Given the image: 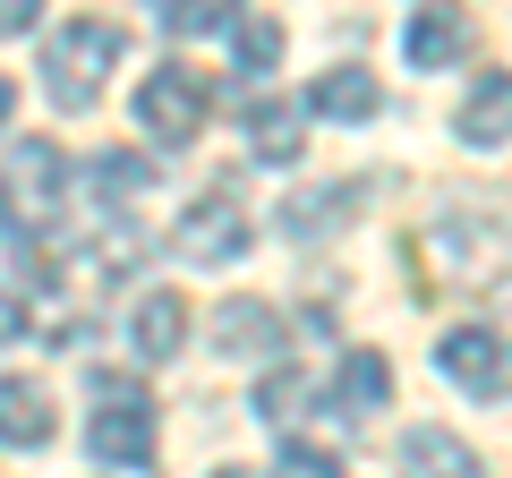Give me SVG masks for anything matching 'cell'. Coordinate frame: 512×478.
Segmentation results:
<instances>
[{
	"label": "cell",
	"instance_id": "cell-1",
	"mask_svg": "<svg viewBox=\"0 0 512 478\" xmlns=\"http://www.w3.org/2000/svg\"><path fill=\"white\" fill-rule=\"evenodd\" d=\"M111 60H120V26H103V18H69L52 43H43V86H52V103H60V111H86Z\"/></svg>",
	"mask_w": 512,
	"mask_h": 478
},
{
	"label": "cell",
	"instance_id": "cell-2",
	"mask_svg": "<svg viewBox=\"0 0 512 478\" xmlns=\"http://www.w3.org/2000/svg\"><path fill=\"white\" fill-rule=\"evenodd\" d=\"M137 120H146L154 146H188V137L205 129V77L188 69V60H163V69L137 86Z\"/></svg>",
	"mask_w": 512,
	"mask_h": 478
},
{
	"label": "cell",
	"instance_id": "cell-3",
	"mask_svg": "<svg viewBox=\"0 0 512 478\" xmlns=\"http://www.w3.org/2000/svg\"><path fill=\"white\" fill-rule=\"evenodd\" d=\"M171 257H180V265H231V257H248V214H239V197H197L180 222H171Z\"/></svg>",
	"mask_w": 512,
	"mask_h": 478
},
{
	"label": "cell",
	"instance_id": "cell-4",
	"mask_svg": "<svg viewBox=\"0 0 512 478\" xmlns=\"http://www.w3.org/2000/svg\"><path fill=\"white\" fill-rule=\"evenodd\" d=\"M436 368L453 376V385H470V393H495V376H504V342H495L487 325H453L436 342Z\"/></svg>",
	"mask_w": 512,
	"mask_h": 478
},
{
	"label": "cell",
	"instance_id": "cell-5",
	"mask_svg": "<svg viewBox=\"0 0 512 478\" xmlns=\"http://www.w3.org/2000/svg\"><path fill=\"white\" fill-rule=\"evenodd\" d=\"M214 342L231 350V359H265V350H282V316L265 308V299H222L214 308Z\"/></svg>",
	"mask_w": 512,
	"mask_h": 478
},
{
	"label": "cell",
	"instance_id": "cell-6",
	"mask_svg": "<svg viewBox=\"0 0 512 478\" xmlns=\"http://www.w3.org/2000/svg\"><path fill=\"white\" fill-rule=\"evenodd\" d=\"M402 478H487V470H478V453L461 436H444V427H410V436H402Z\"/></svg>",
	"mask_w": 512,
	"mask_h": 478
},
{
	"label": "cell",
	"instance_id": "cell-7",
	"mask_svg": "<svg viewBox=\"0 0 512 478\" xmlns=\"http://www.w3.org/2000/svg\"><path fill=\"white\" fill-rule=\"evenodd\" d=\"M94 461H111V470H146L154 461V410H111V419L86 427Z\"/></svg>",
	"mask_w": 512,
	"mask_h": 478
},
{
	"label": "cell",
	"instance_id": "cell-8",
	"mask_svg": "<svg viewBox=\"0 0 512 478\" xmlns=\"http://www.w3.org/2000/svg\"><path fill=\"white\" fill-rule=\"evenodd\" d=\"M453 137L461 146H504L512 137V77H478L470 103L453 111Z\"/></svg>",
	"mask_w": 512,
	"mask_h": 478
},
{
	"label": "cell",
	"instance_id": "cell-9",
	"mask_svg": "<svg viewBox=\"0 0 512 478\" xmlns=\"http://www.w3.org/2000/svg\"><path fill=\"white\" fill-rule=\"evenodd\" d=\"M0 444H52V393L35 376H0Z\"/></svg>",
	"mask_w": 512,
	"mask_h": 478
},
{
	"label": "cell",
	"instance_id": "cell-10",
	"mask_svg": "<svg viewBox=\"0 0 512 478\" xmlns=\"http://www.w3.org/2000/svg\"><path fill=\"white\" fill-rule=\"evenodd\" d=\"M248 146H256V163H291L308 146V103H256L248 111Z\"/></svg>",
	"mask_w": 512,
	"mask_h": 478
},
{
	"label": "cell",
	"instance_id": "cell-11",
	"mask_svg": "<svg viewBox=\"0 0 512 478\" xmlns=\"http://www.w3.org/2000/svg\"><path fill=\"white\" fill-rule=\"evenodd\" d=\"M359 197H367V180L308 188V197H291V205H282V231H291V239H325L333 222H342V205H359Z\"/></svg>",
	"mask_w": 512,
	"mask_h": 478
},
{
	"label": "cell",
	"instance_id": "cell-12",
	"mask_svg": "<svg viewBox=\"0 0 512 478\" xmlns=\"http://www.w3.org/2000/svg\"><path fill=\"white\" fill-rule=\"evenodd\" d=\"M384 402H393V359H384V350H350L342 359V410L367 419V410H384Z\"/></svg>",
	"mask_w": 512,
	"mask_h": 478
},
{
	"label": "cell",
	"instance_id": "cell-13",
	"mask_svg": "<svg viewBox=\"0 0 512 478\" xmlns=\"http://www.w3.org/2000/svg\"><path fill=\"white\" fill-rule=\"evenodd\" d=\"M470 52V18H453V9H419L410 18V60L419 69H444V60Z\"/></svg>",
	"mask_w": 512,
	"mask_h": 478
},
{
	"label": "cell",
	"instance_id": "cell-14",
	"mask_svg": "<svg viewBox=\"0 0 512 478\" xmlns=\"http://www.w3.org/2000/svg\"><path fill=\"white\" fill-rule=\"evenodd\" d=\"M308 111H325V120H367L376 111V77L367 69H333L308 86Z\"/></svg>",
	"mask_w": 512,
	"mask_h": 478
},
{
	"label": "cell",
	"instance_id": "cell-15",
	"mask_svg": "<svg viewBox=\"0 0 512 478\" xmlns=\"http://www.w3.org/2000/svg\"><path fill=\"white\" fill-rule=\"evenodd\" d=\"M180 342H188V299L180 291H154L146 308H137V350H146V359H171Z\"/></svg>",
	"mask_w": 512,
	"mask_h": 478
},
{
	"label": "cell",
	"instance_id": "cell-16",
	"mask_svg": "<svg viewBox=\"0 0 512 478\" xmlns=\"http://www.w3.org/2000/svg\"><path fill=\"white\" fill-rule=\"evenodd\" d=\"M9 171H18V197L35 205V214H52V205H60V171H69V163H60V146H52V137L18 146V163H9Z\"/></svg>",
	"mask_w": 512,
	"mask_h": 478
},
{
	"label": "cell",
	"instance_id": "cell-17",
	"mask_svg": "<svg viewBox=\"0 0 512 478\" xmlns=\"http://www.w3.org/2000/svg\"><path fill=\"white\" fill-rule=\"evenodd\" d=\"M231 60H239V77H274L282 69V18H265V9L239 18L231 26Z\"/></svg>",
	"mask_w": 512,
	"mask_h": 478
},
{
	"label": "cell",
	"instance_id": "cell-18",
	"mask_svg": "<svg viewBox=\"0 0 512 478\" xmlns=\"http://www.w3.org/2000/svg\"><path fill=\"white\" fill-rule=\"evenodd\" d=\"M163 18V35H231L239 9L231 0H171V9H154Z\"/></svg>",
	"mask_w": 512,
	"mask_h": 478
},
{
	"label": "cell",
	"instance_id": "cell-19",
	"mask_svg": "<svg viewBox=\"0 0 512 478\" xmlns=\"http://www.w3.org/2000/svg\"><path fill=\"white\" fill-rule=\"evenodd\" d=\"M86 188L94 197H137V188H154V163H137V154H94Z\"/></svg>",
	"mask_w": 512,
	"mask_h": 478
},
{
	"label": "cell",
	"instance_id": "cell-20",
	"mask_svg": "<svg viewBox=\"0 0 512 478\" xmlns=\"http://www.w3.org/2000/svg\"><path fill=\"white\" fill-rule=\"evenodd\" d=\"M291 410H308V376L299 368H282V376H265V385H256V419H291Z\"/></svg>",
	"mask_w": 512,
	"mask_h": 478
},
{
	"label": "cell",
	"instance_id": "cell-21",
	"mask_svg": "<svg viewBox=\"0 0 512 478\" xmlns=\"http://www.w3.org/2000/svg\"><path fill=\"white\" fill-rule=\"evenodd\" d=\"M274 478H342V461H333L325 444H282V461H274Z\"/></svg>",
	"mask_w": 512,
	"mask_h": 478
},
{
	"label": "cell",
	"instance_id": "cell-22",
	"mask_svg": "<svg viewBox=\"0 0 512 478\" xmlns=\"http://www.w3.org/2000/svg\"><path fill=\"white\" fill-rule=\"evenodd\" d=\"M18 274L35 282V291H52V274H60V257L43 248V239H18Z\"/></svg>",
	"mask_w": 512,
	"mask_h": 478
},
{
	"label": "cell",
	"instance_id": "cell-23",
	"mask_svg": "<svg viewBox=\"0 0 512 478\" xmlns=\"http://www.w3.org/2000/svg\"><path fill=\"white\" fill-rule=\"evenodd\" d=\"M26 325H35V316H26V299H18V291H0V350L26 342Z\"/></svg>",
	"mask_w": 512,
	"mask_h": 478
},
{
	"label": "cell",
	"instance_id": "cell-24",
	"mask_svg": "<svg viewBox=\"0 0 512 478\" xmlns=\"http://www.w3.org/2000/svg\"><path fill=\"white\" fill-rule=\"evenodd\" d=\"M35 26V0H0V35H26Z\"/></svg>",
	"mask_w": 512,
	"mask_h": 478
},
{
	"label": "cell",
	"instance_id": "cell-25",
	"mask_svg": "<svg viewBox=\"0 0 512 478\" xmlns=\"http://www.w3.org/2000/svg\"><path fill=\"white\" fill-rule=\"evenodd\" d=\"M9 111H18V86H9V77H0V129H9Z\"/></svg>",
	"mask_w": 512,
	"mask_h": 478
},
{
	"label": "cell",
	"instance_id": "cell-26",
	"mask_svg": "<svg viewBox=\"0 0 512 478\" xmlns=\"http://www.w3.org/2000/svg\"><path fill=\"white\" fill-rule=\"evenodd\" d=\"M222 478H248V470H222Z\"/></svg>",
	"mask_w": 512,
	"mask_h": 478
}]
</instances>
